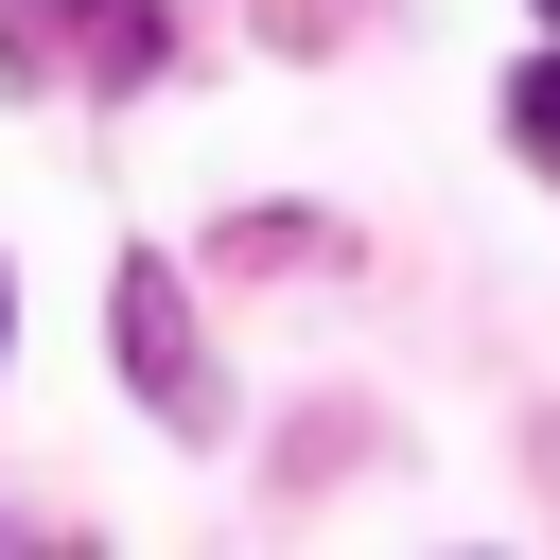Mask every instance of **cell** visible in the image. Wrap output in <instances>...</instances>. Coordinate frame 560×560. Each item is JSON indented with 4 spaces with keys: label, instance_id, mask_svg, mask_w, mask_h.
<instances>
[{
    "label": "cell",
    "instance_id": "6da1fadb",
    "mask_svg": "<svg viewBox=\"0 0 560 560\" xmlns=\"http://www.w3.org/2000/svg\"><path fill=\"white\" fill-rule=\"evenodd\" d=\"M105 350H122V385H158V420H175V438H210V420H228V385H210V350H192V298H175L158 262H122Z\"/></svg>",
    "mask_w": 560,
    "mask_h": 560
},
{
    "label": "cell",
    "instance_id": "7a4b0ae2",
    "mask_svg": "<svg viewBox=\"0 0 560 560\" xmlns=\"http://www.w3.org/2000/svg\"><path fill=\"white\" fill-rule=\"evenodd\" d=\"M508 140H525V175H560V52L508 70Z\"/></svg>",
    "mask_w": 560,
    "mask_h": 560
},
{
    "label": "cell",
    "instance_id": "3957f363",
    "mask_svg": "<svg viewBox=\"0 0 560 560\" xmlns=\"http://www.w3.org/2000/svg\"><path fill=\"white\" fill-rule=\"evenodd\" d=\"M0 350H18V280H0Z\"/></svg>",
    "mask_w": 560,
    "mask_h": 560
},
{
    "label": "cell",
    "instance_id": "277c9868",
    "mask_svg": "<svg viewBox=\"0 0 560 560\" xmlns=\"http://www.w3.org/2000/svg\"><path fill=\"white\" fill-rule=\"evenodd\" d=\"M542 18H560V0H542Z\"/></svg>",
    "mask_w": 560,
    "mask_h": 560
}]
</instances>
